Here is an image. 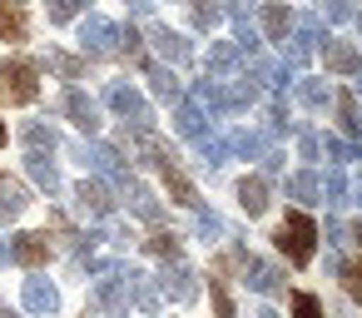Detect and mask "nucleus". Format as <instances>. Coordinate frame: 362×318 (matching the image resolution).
Masks as SVG:
<instances>
[{
  "label": "nucleus",
  "mask_w": 362,
  "mask_h": 318,
  "mask_svg": "<svg viewBox=\"0 0 362 318\" xmlns=\"http://www.w3.org/2000/svg\"><path fill=\"white\" fill-rule=\"evenodd\" d=\"M95 303H100L105 313L124 318L129 303H134V268H110V273L95 283Z\"/></svg>",
  "instance_id": "obj_1"
},
{
  "label": "nucleus",
  "mask_w": 362,
  "mask_h": 318,
  "mask_svg": "<svg viewBox=\"0 0 362 318\" xmlns=\"http://www.w3.org/2000/svg\"><path fill=\"white\" fill-rule=\"evenodd\" d=\"M313 239H317V224L308 214H288L283 229H278V249L293 259V263H308L313 259Z\"/></svg>",
  "instance_id": "obj_2"
},
{
  "label": "nucleus",
  "mask_w": 362,
  "mask_h": 318,
  "mask_svg": "<svg viewBox=\"0 0 362 318\" xmlns=\"http://www.w3.org/2000/svg\"><path fill=\"white\" fill-rule=\"evenodd\" d=\"M0 95H6L11 105H30V100L40 95L35 70H30L25 60H6V65H0Z\"/></svg>",
  "instance_id": "obj_3"
},
{
  "label": "nucleus",
  "mask_w": 362,
  "mask_h": 318,
  "mask_svg": "<svg viewBox=\"0 0 362 318\" xmlns=\"http://www.w3.org/2000/svg\"><path fill=\"white\" fill-rule=\"evenodd\" d=\"M11 259H16L21 268H40V263L50 259V239H45V234H16V239H11Z\"/></svg>",
  "instance_id": "obj_4"
},
{
  "label": "nucleus",
  "mask_w": 362,
  "mask_h": 318,
  "mask_svg": "<svg viewBox=\"0 0 362 318\" xmlns=\"http://www.w3.org/2000/svg\"><path fill=\"white\" fill-rule=\"evenodd\" d=\"M25 308L30 313H55L60 308V293H55V283H45V278H25Z\"/></svg>",
  "instance_id": "obj_5"
},
{
  "label": "nucleus",
  "mask_w": 362,
  "mask_h": 318,
  "mask_svg": "<svg viewBox=\"0 0 362 318\" xmlns=\"http://www.w3.org/2000/svg\"><path fill=\"white\" fill-rule=\"evenodd\" d=\"M25 204H30L25 184H21V179H11V174H0V219H16V214H25Z\"/></svg>",
  "instance_id": "obj_6"
},
{
  "label": "nucleus",
  "mask_w": 362,
  "mask_h": 318,
  "mask_svg": "<svg viewBox=\"0 0 362 318\" xmlns=\"http://www.w3.org/2000/svg\"><path fill=\"white\" fill-rule=\"evenodd\" d=\"M80 35H85V45H90V50H115V45L124 40V35H119V25H110V21H100V16H90Z\"/></svg>",
  "instance_id": "obj_7"
},
{
  "label": "nucleus",
  "mask_w": 362,
  "mask_h": 318,
  "mask_svg": "<svg viewBox=\"0 0 362 318\" xmlns=\"http://www.w3.org/2000/svg\"><path fill=\"white\" fill-rule=\"evenodd\" d=\"M238 204H243V214H263L268 209V179L263 174H248L238 184Z\"/></svg>",
  "instance_id": "obj_8"
},
{
  "label": "nucleus",
  "mask_w": 362,
  "mask_h": 318,
  "mask_svg": "<svg viewBox=\"0 0 362 318\" xmlns=\"http://www.w3.org/2000/svg\"><path fill=\"white\" fill-rule=\"evenodd\" d=\"M149 40H154V50H159L164 60H174V65H184V60H189V45H184V35H174V30L154 25V30H149Z\"/></svg>",
  "instance_id": "obj_9"
},
{
  "label": "nucleus",
  "mask_w": 362,
  "mask_h": 318,
  "mask_svg": "<svg viewBox=\"0 0 362 318\" xmlns=\"http://www.w3.org/2000/svg\"><path fill=\"white\" fill-rule=\"evenodd\" d=\"M327 70H337V75H362V55H357L352 45H342V40H327Z\"/></svg>",
  "instance_id": "obj_10"
},
{
  "label": "nucleus",
  "mask_w": 362,
  "mask_h": 318,
  "mask_svg": "<svg viewBox=\"0 0 362 318\" xmlns=\"http://www.w3.org/2000/svg\"><path fill=\"white\" fill-rule=\"evenodd\" d=\"M110 105H115L119 115H129L134 125H149V105H144V100H139L134 90H124V85H115V90H110Z\"/></svg>",
  "instance_id": "obj_11"
},
{
  "label": "nucleus",
  "mask_w": 362,
  "mask_h": 318,
  "mask_svg": "<svg viewBox=\"0 0 362 318\" xmlns=\"http://www.w3.org/2000/svg\"><path fill=\"white\" fill-rule=\"evenodd\" d=\"M65 115H70V120H75L80 130H90V135L100 130V110H95V105H90V100H85L80 90H70V95H65Z\"/></svg>",
  "instance_id": "obj_12"
},
{
  "label": "nucleus",
  "mask_w": 362,
  "mask_h": 318,
  "mask_svg": "<svg viewBox=\"0 0 362 318\" xmlns=\"http://www.w3.org/2000/svg\"><path fill=\"white\" fill-rule=\"evenodd\" d=\"M164 293H169V298H179V303H184V298H194V293H199L194 268H189V263H174V268L164 273Z\"/></svg>",
  "instance_id": "obj_13"
},
{
  "label": "nucleus",
  "mask_w": 362,
  "mask_h": 318,
  "mask_svg": "<svg viewBox=\"0 0 362 318\" xmlns=\"http://www.w3.org/2000/svg\"><path fill=\"white\" fill-rule=\"evenodd\" d=\"M159 169H164V184H169V194H174L179 204H189V209H194V204H199V194H194V184H189V179L179 174V164H174V154H169V159H164Z\"/></svg>",
  "instance_id": "obj_14"
},
{
  "label": "nucleus",
  "mask_w": 362,
  "mask_h": 318,
  "mask_svg": "<svg viewBox=\"0 0 362 318\" xmlns=\"http://www.w3.org/2000/svg\"><path fill=\"white\" fill-rule=\"evenodd\" d=\"M75 199H80V209H85V214H110V209H115L110 189H105V184H90V179L75 189Z\"/></svg>",
  "instance_id": "obj_15"
},
{
  "label": "nucleus",
  "mask_w": 362,
  "mask_h": 318,
  "mask_svg": "<svg viewBox=\"0 0 362 318\" xmlns=\"http://www.w3.org/2000/svg\"><path fill=\"white\" fill-rule=\"evenodd\" d=\"M278 283H283V273H278L273 263H263V259L248 263V288H253V293H278Z\"/></svg>",
  "instance_id": "obj_16"
},
{
  "label": "nucleus",
  "mask_w": 362,
  "mask_h": 318,
  "mask_svg": "<svg viewBox=\"0 0 362 318\" xmlns=\"http://www.w3.org/2000/svg\"><path fill=\"white\" fill-rule=\"evenodd\" d=\"M288 25H293V16H288V6H263V30H268V40H288Z\"/></svg>",
  "instance_id": "obj_17"
},
{
  "label": "nucleus",
  "mask_w": 362,
  "mask_h": 318,
  "mask_svg": "<svg viewBox=\"0 0 362 318\" xmlns=\"http://www.w3.org/2000/svg\"><path fill=\"white\" fill-rule=\"evenodd\" d=\"M25 169H30V179H35L40 189H50V194L60 189V174H55V164H50L45 154H30V159H25Z\"/></svg>",
  "instance_id": "obj_18"
},
{
  "label": "nucleus",
  "mask_w": 362,
  "mask_h": 318,
  "mask_svg": "<svg viewBox=\"0 0 362 318\" xmlns=\"http://www.w3.org/2000/svg\"><path fill=\"white\" fill-rule=\"evenodd\" d=\"M337 120H342V130H347V135H362V110H357V100H352V95H337Z\"/></svg>",
  "instance_id": "obj_19"
},
{
  "label": "nucleus",
  "mask_w": 362,
  "mask_h": 318,
  "mask_svg": "<svg viewBox=\"0 0 362 318\" xmlns=\"http://www.w3.org/2000/svg\"><path fill=\"white\" fill-rule=\"evenodd\" d=\"M129 204H134L139 219H159V204H154V194H149L144 184H129Z\"/></svg>",
  "instance_id": "obj_20"
},
{
  "label": "nucleus",
  "mask_w": 362,
  "mask_h": 318,
  "mask_svg": "<svg viewBox=\"0 0 362 318\" xmlns=\"http://www.w3.org/2000/svg\"><path fill=\"white\" fill-rule=\"evenodd\" d=\"M209 293H214V313H218V318H233V293H228V283H223L218 273L209 278Z\"/></svg>",
  "instance_id": "obj_21"
},
{
  "label": "nucleus",
  "mask_w": 362,
  "mask_h": 318,
  "mask_svg": "<svg viewBox=\"0 0 362 318\" xmlns=\"http://www.w3.org/2000/svg\"><path fill=\"white\" fill-rule=\"evenodd\" d=\"M0 40H25V16L0 6Z\"/></svg>",
  "instance_id": "obj_22"
},
{
  "label": "nucleus",
  "mask_w": 362,
  "mask_h": 318,
  "mask_svg": "<svg viewBox=\"0 0 362 318\" xmlns=\"http://www.w3.org/2000/svg\"><path fill=\"white\" fill-rule=\"evenodd\" d=\"M45 65H50V70H60V75H70V80H80V75H85V65H80L75 55H60V50H50V55H45Z\"/></svg>",
  "instance_id": "obj_23"
},
{
  "label": "nucleus",
  "mask_w": 362,
  "mask_h": 318,
  "mask_svg": "<svg viewBox=\"0 0 362 318\" xmlns=\"http://www.w3.org/2000/svg\"><path fill=\"white\" fill-rule=\"evenodd\" d=\"M21 140H25L35 154H40V149H55V135H50L45 125H25V130H21Z\"/></svg>",
  "instance_id": "obj_24"
},
{
  "label": "nucleus",
  "mask_w": 362,
  "mask_h": 318,
  "mask_svg": "<svg viewBox=\"0 0 362 318\" xmlns=\"http://www.w3.org/2000/svg\"><path fill=\"white\" fill-rule=\"evenodd\" d=\"M288 194H293L298 204H313V194H317V179H313V174H293V179H288Z\"/></svg>",
  "instance_id": "obj_25"
},
{
  "label": "nucleus",
  "mask_w": 362,
  "mask_h": 318,
  "mask_svg": "<svg viewBox=\"0 0 362 318\" xmlns=\"http://www.w3.org/2000/svg\"><path fill=\"white\" fill-rule=\"evenodd\" d=\"M144 249H149L154 259H179V234H154Z\"/></svg>",
  "instance_id": "obj_26"
},
{
  "label": "nucleus",
  "mask_w": 362,
  "mask_h": 318,
  "mask_svg": "<svg viewBox=\"0 0 362 318\" xmlns=\"http://www.w3.org/2000/svg\"><path fill=\"white\" fill-rule=\"evenodd\" d=\"M85 6H90V0H50V21H55V25H65V21H70V16H80Z\"/></svg>",
  "instance_id": "obj_27"
},
{
  "label": "nucleus",
  "mask_w": 362,
  "mask_h": 318,
  "mask_svg": "<svg viewBox=\"0 0 362 318\" xmlns=\"http://www.w3.org/2000/svg\"><path fill=\"white\" fill-rule=\"evenodd\" d=\"M342 194H347L342 169H327V179H322V199H327V204H342Z\"/></svg>",
  "instance_id": "obj_28"
},
{
  "label": "nucleus",
  "mask_w": 362,
  "mask_h": 318,
  "mask_svg": "<svg viewBox=\"0 0 362 318\" xmlns=\"http://www.w3.org/2000/svg\"><path fill=\"white\" fill-rule=\"evenodd\" d=\"M293 318H327V313L313 293H293Z\"/></svg>",
  "instance_id": "obj_29"
},
{
  "label": "nucleus",
  "mask_w": 362,
  "mask_h": 318,
  "mask_svg": "<svg viewBox=\"0 0 362 318\" xmlns=\"http://www.w3.org/2000/svg\"><path fill=\"white\" fill-rule=\"evenodd\" d=\"M337 273H342L347 293H352V298H362V259H357V263H337Z\"/></svg>",
  "instance_id": "obj_30"
},
{
  "label": "nucleus",
  "mask_w": 362,
  "mask_h": 318,
  "mask_svg": "<svg viewBox=\"0 0 362 318\" xmlns=\"http://www.w3.org/2000/svg\"><path fill=\"white\" fill-rule=\"evenodd\" d=\"M179 130H184V135H194V140H199V135H204V115H199V110H194V105H184V110H179Z\"/></svg>",
  "instance_id": "obj_31"
},
{
  "label": "nucleus",
  "mask_w": 362,
  "mask_h": 318,
  "mask_svg": "<svg viewBox=\"0 0 362 318\" xmlns=\"http://www.w3.org/2000/svg\"><path fill=\"white\" fill-rule=\"evenodd\" d=\"M194 21H199V25H218V21H223V11L214 6V0H194Z\"/></svg>",
  "instance_id": "obj_32"
},
{
  "label": "nucleus",
  "mask_w": 362,
  "mask_h": 318,
  "mask_svg": "<svg viewBox=\"0 0 362 318\" xmlns=\"http://www.w3.org/2000/svg\"><path fill=\"white\" fill-rule=\"evenodd\" d=\"M149 80H154V90H159V95H169V100L179 95V80H174L169 70H149Z\"/></svg>",
  "instance_id": "obj_33"
},
{
  "label": "nucleus",
  "mask_w": 362,
  "mask_h": 318,
  "mask_svg": "<svg viewBox=\"0 0 362 318\" xmlns=\"http://www.w3.org/2000/svg\"><path fill=\"white\" fill-rule=\"evenodd\" d=\"M298 95H303V105H327V90H322L317 80H303V85H298Z\"/></svg>",
  "instance_id": "obj_34"
},
{
  "label": "nucleus",
  "mask_w": 362,
  "mask_h": 318,
  "mask_svg": "<svg viewBox=\"0 0 362 318\" xmlns=\"http://www.w3.org/2000/svg\"><path fill=\"white\" fill-rule=\"evenodd\" d=\"M322 16H327V21H347L352 6H347V0H322Z\"/></svg>",
  "instance_id": "obj_35"
},
{
  "label": "nucleus",
  "mask_w": 362,
  "mask_h": 318,
  "mask_svg": "<svg viewBox=\"0 0 362 318\" xmlns=\"http://www.w3.org/2000/svg\"><path fill=\"white\" fill-rule=\"evenodd\" d=\"M209 65H214V70H228V65H233V50H228V45H214V50H209Z\"/></svg>",
  "instance_id": "obj_36"
},
{
  "label": "nucleus",
  "mask_w": 362,
  "mask_h": 318,
  "mask_svg": "<svg viewBox=\"0 0 362 318\" xmlns=\"http://www.w3.org/2000/svg\"><path fill=\"white\" fill-rule=\"evenodd\" d=\"M327 154H332V159H337V164H342V159H352V149H347V144H342V140H327Z\"/></svg>",
  "instance_id": "obj_37"
},
{
  "label": "nucleus",
  "mask_w": 362,
  "mask_h": 318,
  "mask_svg": "<svg viewBox=\"0 0 362 318\" xmlns=\"http://www.w3.org/2000/svg\"><path fill=\"white\" fill-rule=\"evenodd\" d=\"M199 234H204V239H209V234H223V224H218L214 214H204V219H199Z\"/></svg>",
  "instance_id": "obj_38"
},
{
  "label": "nucleus",
  "mask_w": 362,
  "mask_h": 318,
  "mask_svg": "<svg viewBox=\"0 0 362 318\" xmlns=\"http://www.w3.org/2000/svg\"><path fill=\"white\" fill-rule=\"evenodd\" d=\"M0 263H11V244L6 239H0Z\"/></svg>",
  "instance_id": "obj_39"
},
{
  "label": "nucleus",
  "mask_w": 362,
  "mask_h": 318,
  "mask_svg": "<svg viewBox=\"0 0 362 318\" xmlns=\"http://www.w3.org/2000/svg\"><path fill=\"white\" fill-rule=\"evenodd\" d=\"M347 234H352V239H357V249H362V224H357V229H347Z\"/></svg>",
  "instance_id": "obj_40"
},
{
  "label": "nucleus",
  "mask_w": 362,
  "mask_h": 318,
  "mask_svg": "<svg viewBox=\"0 0 362 318\" xmlns=\"http://www.w3.org/2000/svg\"><path fill=\"white\" fill-rule=\"evenodd\" d=\"M0 318H21V313H11V308H6V303H0Z\"/></svg>",
  "instance_id": "obj_41"
},
{
  "label": "nucleus",
  "mask_w": 362,
  "mask_h": 318,
  "mask_svg": "<svg viewBox=\"0 0 362 318\" xmlns=\"http://www.w3.org/2000/svg\"><path fill=\"white\" fill-rule=\"evenodd\" d=\"M258 318H278V313H273V308H263V313H258Z\"/></svg>",
  "instance_id": "obj_42"
},
{
  "label": "nucleus",
  "mask_w": 362,
  "mask_h": 318,
  "mask_svg": "<svg viewBox=\"0 0 362 318\" xmlns=\"http://www.w3.org/2000/svg\"><path fill=\"white\" fill-rule=\"evenodd\" d=\"M0 144H6V125H0Z\"/></svg>",
  "instance_id": "obj_43"
},
{
  "label": "nucleus",
  "mask_w": 362,
  "mask_h": 318,
  "mask_svg": "<svg viewBox=\"0 0 362 318\" xmlns=\"http://www.w3.org/2000/svg\"><path fill=\"white\" fill-rule=\"evenodd\" d=\"M357 204H362V184H357Z\"/></svg>",
  "instance_id": "obj_44"
},
{
  "label": "nucleus",
  "mask_w": 362,
  "mask_h": 318,
  "mask_svg": "<svg viewBox=\"0 0 362 318\" xmlns=\"http://www.w3.org/2000/svg\"><path fill=\"white\" fill-rule=\"evenodd\" d=\"M357 95H362V80H357Z\"/></svg>",
  "instance_id": "obj_45"
}]
</instances>
